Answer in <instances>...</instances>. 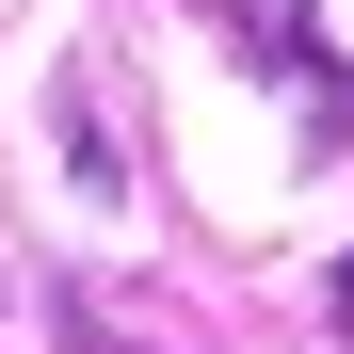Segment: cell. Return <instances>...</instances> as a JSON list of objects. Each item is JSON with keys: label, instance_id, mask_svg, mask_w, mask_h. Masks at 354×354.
<instances>
[{"label": "cell", "instance_id": "2", "mask_svg": "<svg viewBox=\"0 0 354 354\" xmlns=\"http://www.w3.org/2000/svg\"><path fill=\"white\" fill-rule=\"evenodd\" d=\"M65 354H129V338H113V322H97V306H65Z\"/></svg>", "mask_w": 354, "mask_h": 354}, {"label": "cell", "instance_id": "1", "mask_svg": "<svg viewBox=\"0 0 354 354\" xmlns=\"http://www.w3.org/2000/svg\"><path fill=\"white\" fill-rule=\"evenodd\" d=\"M225 32H242V65H258V81H290L322 129H354V81H338V48H322L306 0H225Z\"/></svg>", "mask_w": 354, "mask_h": 354}, {"label": "cell", "instance_id": "3", "mask_svg": "<svg viewBox=\"0 0 354 354\" xmlns=\"http://www.w3.org/2000/svg\"><path fill=\"white\" fill-rule=\"evenodd\" d=\"M322 322H338V338H354V258H338V274H322Z\"/></svg>", "mask_w": 354, "mask_h": 354}]
</instances>
